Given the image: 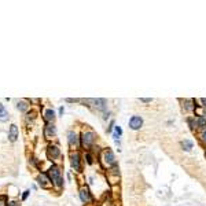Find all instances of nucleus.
<instances>
[{
  "label": "nucleus",
  "mask_w": 206,
  "mask_h": 206,
  "mask_svg": "<svg viewBox=\"0 0 206 206\" xmlns=\"http://www.w3.org/2000/svg\"><path fill=\"white\" fill-rule=\"evenodd\" d=\"M69 144L71 147H76L79 144V138H77V135L74 132H69Z\"/></svg>",
  "instance_id": "13"
},
{
  "label": "nucleus",
  "mask_w": 206,
  "mask_h": 206,
  "mask_svg": "<svg viewBox=\"0 0 206 206\" xmlns=\"http://www.w3.org/2000/svg\"><path fill=\"white\" fill-rule=\"evenodd\" d=\"M8 206H19V203H17V202H14V201H12V202L8 203Z\"/></svg>",
  "instance_id": "28"
},
{
  "label": "nucleus",
  "mask_w": 206,
  "mask_h": 206,
  "mask_svg": "<svg viewBox=\"0 0 206 206\" xmlns=\"http://www.w3.org/2000/svg\"><path fill=\"white\" fill-rule=\"evenodd\" d=\"M17 138H18V128L15 124H12L10 127V131H8V139H10V142H15Z\"/></svg>",
  "instance_id": "8"
},
{
  "label": "nucleus",
  "mask_w": 206,
  "mask_h": 206,
  "mask_svg": "<svg viewBox=\"0 0 206 206\" xmlns=\"http://www.w3.org/2000/svg\"><path fill=\"white\" fill-rule=\"evenodd\" d=\"M142 102H144V103H150L151 102V99H148V98H143V99H140Z\"/></svg>",
  "instance_id": "27"
},
{
  "label": "nucleus",
  "mask_w": 206,
  "mask_h": 206,
  "mask_svg": "<svg viewBox=\"0 0 206 206\" xmlns=\"http://www.w3.org/2000/svg\"><path fill=\"white\" fill-rule=\"evenodd\" d=\"M201 103H202V104H201L202 107H206V98H202V99H201Z\"/></svg>",
  "instance_id": "26"
},
{
  "label": "nucleus",
  "mask_w": 206,
  "mask_h": 206,
  "mask_svg": "<svg viewBox=\"0 0 206 206\" xmlns=\"http://www.w3.org/2000/svg\"><path fill=\"white\" fill-rule=\"evenodd\" d=\"M80 199L83 201V203H88V202H92V197H91V192L88 190V187H81L80 188Z\"/></svg>",
  "instance_id": "5"
},
{
  "label": "nucleus",
  "mask_w": 206,
  "mask_h": 206,
  "mask_svg": "<svg viewBox=\"0 0 206 206\" xmlns=\"http://www.w3.org/2000/svg\"><path fill=\"white\" fill-rule=\"evenodd\" d=\"M47 153H48L50 157H52V158H56V157H59V154H61L59 148H58L56 146H50L48 147V150H47Z\"/></svg>",
  "instance_id": "10"
},
{
  "label": "nucleus",
  "mask_w": 206,
  "mask_h": 206,
  "mask_svg": "<svg viewBox=\"0 0 206 206\" xmlns=\"http://www.w3.org/2000/svg\"><path fill=\"white\" fill-rule=\"evenodd\" d=\"M29 194H30V191H29V190H26V191H25V192H24V195H22V201H25V199L28 198V195H29Z\"/></svg>",
  "instance_id": "23"
},
{
  "label": "nucleus",
  "mask_w": 206,
  "mask_h": 206,
  "mask_svg": "<svg viewBox=\"0 0 206 206\" xmlns=\"http://www.w3.org/2000/svg\"><path fill=\"white\" fill-rule=\"evenodd\" d=\"M184 104H183V107H184V109H186V110H188V111H194L195 110V100L194 99H186L184 100Z\"/></svg>",
  "instance_id": "11"
},
{
  "label": "nucleus",
  "mask_w": 206,
  "mask_h": 206,
  "mask_svg": "<svg viewBox=\"0 0 206 206\" xmlns=\"http://www.w3.org/2000/svg\"><path fill=\"white\" fill-rule=\"evenodd\" d=\"M115 132H117V135H118V136L122 135V129H121V127H118V125H117V127H115Z\"/></svg>",
  "instance_id": "22"
},
{
  "label": "nucleus",
  "mask_w": 206,
  "mask_h": 206,
  "mask_svg": "<svg viewBox=\"0 0 206 206\" xmlns=\"http://www.w3.org/2000/svg\"><path fill=\"white\" fill-rule=\"evenodd\" d=\"M8 120V113H7V110H6V107L0 103V121L1 122H6Z\"/></svg>",
  "instance_id": "14"
},
{
  "label": "nucleus",
  "mask_w": 206,
  "mask_h": 206,
  "mask_svg": "<svg viewBox=\"0 0 206 206\" xmlns=\"http://www.w3.org/2000/svg\"><path fill=\"white\" fill-rule=\"evenodd\" d=\"M55 133H56V129L54 124L50 122L44 127V136H45V139H52L55 136Z\"/></svg>",
  "instance_id": "7"
},
{
  "label": "nucleus",
  "mask_w": 206,
  "mask_h": 206,
  "mask_svg": "<svg viewBox=\"0 0 206 206\" xmlns=\"http://www.w3.org/2000/svg\"><path fill=\"white\" fill-rule=\"evenodd\" d=\"M197 124H198V128H202L203 131L206 129V118L205 117H197Z\"/></svg>",
  "instance_id": "15"
},
{
  "label": "nucleus",
  "mask_w": 206,
  "mask_h": 206,
  "mask_svg": "<svg viewBox=\"0 0 206 206\" xmlns=\"http://www.w3.org/2000/svg\"><path fill=\"white\" fill-rule=\"evenodd\" d=\"M187 122H188V125H190V128L192 129V131L198 128V124H197V118H191V117H188V118H187Z\"/></svg>",
  "instance_id": "17"
},
{
  "label": "nucleus",
  "mask_w": 206,
  "mask_h": 206,
  "mask_svg": "<svg viewBox=\"0 0 206 206\" xmlns=\"http://www.w3.org/2000/svg\"><path fill=\"white\" fill-rule=\"evenodd\" d=\"M182 147H183V150L191 151V148H192V142H191V140H183Z\"/></svg>",
  "instance_id": "16"
},
{
  "label": "nucleus",
  "mask_w": 206,
  "mask_h": 206,
  "mask_svg": "<svg viewBox=\"0 0 206 206\" xmlns=\"http://www.w3.org/2000/svg\"><path fill=\"white\" fill-rule=\"evenodd\" d=\"M142 125H143V118H142V117H139V115H133V117L129 120V128L133 129V131L140 129Z\"/></svg>",
  "instance_id": "4"
},
{
  "label": "nucleus",
  "mask_w": 206,
  "mask_h": 206,
  "mask_svg": "<svg viewBox=\"0 0 206 206\" xmlns=\"http://www.w3.org/2000/svg\"><path fill=\"white\" fill-rule=\"evenodd\" d=\"M201 142L205 143V144H206V129L202 132V135H201Z\"/></svg>",
  "instance_id": "21"
},
{
  "label": "nucleus",
  "mask_w": 206,
  "mask_h": 206,
  "mask_svg": "<svg viewBox=\"0 0 206 206\" xmlns=\"http://www.w3.org/2000/svg\"><path fill=\"white\" fill-rule=\"evenodd\" d=\"M28 107H29V104L26 100H19V102H18V109H19V111H26Z\"/></svg>",
  "instance_id": "18"
},
{
  "label": "nucleus",
  "mask_w": 206,
  "mask_h": 206,
  "mask_svg": "<svg viewBox=\"0 0 206 206\" xmlns=\"http://www.w3.org/2000/svg\"><path fill=\"white\" fill-rule=\"evenodd\" d=\"M94 104L98 110H104L107 107V102L104 99H94Z\"/></svg>",
  "instance_id": "12"
},
{
  "label": "nucleus",
  "mask_w": 206,
  "mask_h": 206,
  "mask_svg": "<svg viewBox=\"0 0 206 206\" xmlns=\"http://www.w3.org/2000/svg\"><path fill=\"white\" fill-rule=\"evenodd\" d=\"M48 176H50V179H51V182L54 186H56L58 188L63 187V180L61 177V171L58 166L52 165V166L48 169Z\"/></svg>",
  "instance_id": "1"
},
{
  "label": "nucleus",
  "mask_w": 206,
  "mask_h": 206,
  "mask_svg": "<svg viewBox=\"0 0 206 206\" xmlns=\"http://www.w3.org/2000/svg\"><path fill=\"white\" fill-rule=\"evenodd\" d=\"M113 127H114V121H111V122H110V125H109V128H107V132H111Z\"/></svg>",
  "instance_id": "25"
},
{
  "label": "nucleus",
  "mask_w": 206,
  "mask_h": 206,
  "mask_svg": "<svg viewBox=\"0 0 206 206\" xmlns=\"http://www.w3.org/2000/svg\"><path fill=\"white\" fill-rule=\"evenodd\" d=\"M0 206H6V197H0Z\"/></svg>",
  "instance_id": "24"
},
{
  "label": "nucleus",
  "mask_w": 206,
  "mask_h": 206,
  "mask_svg": "<svg viewBox=\"0 0 206 206\" xmlns=\"http://www.w3.org/2000/svg\"><path fill=\"white\" fill-rule=\"evenodd\" d=\"M85 159H87V164H88V165H92V164H94V159H92V155L89 154V153H87V154H85Z\"/></svg>",
  "instance_id": "20"
},
{
  "label": "nucleus",
  "mask_w": 206,
  "mask_h": 206,
  "mask_svg": "<svg viewBox=\"0 0 206 206\" xmlns=\"http://www.w3.org/2000/svg\"><path fill=\"white\" fill-rule=\"evenodd\" d=\"M71 166H73V169L74 171H81V165H80V161H81V157H80V154L76 151V153H71Z\"/></svg>",
  "instance_id": "6"
},
{
  "label": "nucleus",
  "mask_w": 206,
  "mask_h": 206,
  "mask_svg": "<svg viewBox=\"0 0 206 206\" xmlns=\"http://www.w3.org/2000/svg\"><path fill=\"white\" fill-rule=\"evenodd\" d=\"M66 102H70V103H73V102H79V99H66Z\"/></svg>",
  "instance_id": "29"
},
{
  "label": "nucleus",
  "mask_w": 206,
  "mask_h": 206,
  "mask_svg": "<svg viewBox=\"0 0 206 206\" xmlns=\"http://www.w3.org/2000/svg\"><path fill=\"white\" fill-rule=\"evenodd\" d=\"M54 118H55V113H54V110H51V109H48V110L44 111V120H45V122L50 124L54 121Z\"/></svg>",
  "instance_id": "9"
},
{
  "label": "nucleus",
  "mask_w": 206,
  "mask_h": 206,
  "mask_svg": "<svg viewBox=\"0 0 206 206\" xmlns=\"http://www.w3.org/2000/svg\"><path fill=\"white\" fill-rule=\"evenodd\" d=\"M39 180H40V184H41V187H47V177H45V174H40Z\"/></svg>",
  "instance_id": "19"
},
{
  "label": "nucleus",
  "mask_w": 206,
  "mask_h": 206,
  "mask_svg": "<svg viewBox=\"0 0 206 206\" xmlns=\"http://www.w3.org/2000/svg\"><path fill=\"white\" fill-rule=\"evenodd\" d=\"M94 142H95V133L94 132H84L81 135V144H83L84 148L89 150L92 144H94Z\"/></svg>",
  "instance_id": "3"
},
{
  "label": "nucleus",
  "mask_w": 206,
  "mask_h": 206,
  "mask_svg": "<svg viewBox=\"0 0 206 206\" xmlns=\"http://www.w3.org/2000/svg\"><path fill=\"white\" fill-rule=\"evenodd\" d=\"M100 162L104 168H110V166H114L117 165L115 164V158H114V154L111 153V150H103L102 154H100Z\"/></svg>",
  "instance_id": "2"
}]
</instances>
